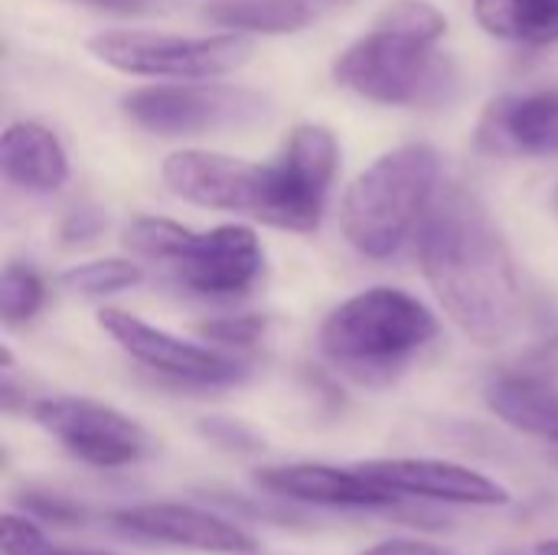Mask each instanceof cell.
I'll list each match as a JSON object with an SVG mask.
<instances>
[{"label": "cell", "instance_id": "cb8c5ba5", "mask_svg": "<svg viewBox=\"0 0 558 555\" xmlns=\"http://www.w3.org/2000/svg\"><path fill=\"white\" fill-rule=\"evenodd\" d=\"M49 543L26 514H3V555H36Z\"/></svg>", "mask_w": 558, "mask_h": 555}, {"label": "cell", "instance_id": "d6986e66", "mask_svg": "<svg viewBox=\"0 0 558 555\" xmlns=\"http://www.w3.org/2000/svg\"><path fill=\"white\" fill-rule=\"evenodd\" d=\"M141 281V265L124 262V258H101V262H85L69 268L59 285L72 294L82 298H101V294H114L124 288H134Z\"/></svg>", "mask_w": 558, "mask_h": 555}, {"label": "cell", "instance_id": "f546056e", "mask_svg": "<svg viewBox=\"0 0 558 555\" xmlns=\"http://www.w3.org/2000/svg\"><path fill=\"white\" fill-rule=\"evenodd\" d=\"M494 555H539L536 550L533 553H523V550H500V553H494Z\"/></svg>", "mask_w": 558, "mask_h": 555}, {"label": "cell", "instance_id": "603a6c76", "mask_svg": "<svg viewBox=\"0 0 558 555\" xmlns=\"http://www.w3.org/2000/svg\"><path fill=\"white\" fill-rule=\"evenodd\" d=\"M199 334L213 343H222V347H252L265 334V317H252V314L219 317V321L199 324Z\"/></svg>", "mask_w": 558, "mask_h": 555}, {"label": "cell", "instance_id": "52a82bcc", "mask_svg": "<svg viewBox=\"0 0 558 555\" xmlns=\"http://www.w3.org/2000/svg\"><path fill=\"white\" fill-rule=\"evenodd\" d=\"M121 105L134 124L160 137L242 128L265 118L268 111V101L258 92L219 85V82L144 85L128 92Z\"/></svg>", "mask_w": 558, "mask_h": 555}, {"label": "cell", "instance_id": "4dcf8cb0", "mask_svg": "<svg viewBox=\"0 0 558 555\" xmlns=\"http://www.w3.org/2000/svg\"><path fill=\"white\" fill-rule=\"evenodd\" d=\"M448 555H451V553H448Z\"/></svg>", "mask_w": 558, "mask_h": 555}, {"label": "cell", "instance_id": "8992f818", "mask_svg": "<svg viewBox=\"0 0 558 555\" xmlns=\"http://www.w3.org/2000/svg\"><path fill=\"white\" fill-rule=\"evenodd\" d=\"M88 52L141 79H173V82H209L239 72L255 56V39L248 33H216V36H170L150 29H108L95 33Z\"/></svg>", "mask_w": 558, "mask_h": 555}, {"label": "cell", "instance_id": "83f0119b", "mask_svg": "<svg viewBox=\"0 0 558 555\" xmlns=\"http://www.w3.org/2000/svg\"><path fill=\"white\" fill-rule=\"evenodd\" d=\"M536 553H539V555H558V540H546V543H539V546H536Z\"/></svg>", "mask_w": 558, "mask_h": 555}, {"label": "cell", "instance_id": "9c48e42d", "mask_svg": "<svg viewBox=\"0 0 558 555\" xmlns=\"http://www.w3.org/2000/svg\"><path fill=\"white\" fill-rule=\"evenodd\" d=\"M173 281L196 298H242L248 294L265 272V249L252 226L229 222L209 232L186 229L183 242L163 265Z\"/></svg>", "mask_w": 558, "mask_h": 555}, {"label": "cell", "instance_id": "30bf717a", "mask_svg": "<svg viewBox=\"0 0 558 555\" xmlns=\"http://www.w3.org/2000/svg\"><path fill=\"white\" fill-rule=\"evenodd\" d=\"M101 330L141 366L183 383V386H232L242 383L248 376V366L235 357H226L219 350L180 340L147 321H141L137 314L118 311V307H105L98 314Z\"/></svg>", "mask_w": 558, "mask_h": 555}, {"label": "cell", "instance_id": "9a60e30c", "mask_svg": "<svg viewBox=\"0 0 558 555\" xmlns=\"http://www.w3.org/2000/svg\"><path fill=\"white\" fill-rule=\"evenodd\" d=\"M484 399L510 429L558 445V376L510 366L487 383Z\"/></svg>", "mask_w": 558, "mask_h": 555}, {"label": "cell", "instance_id": "ba28073f", "mask_svg": "<svg viewBox=\"0 0 558 555\" xmlns=\"http://www.w3.org/2000/svg\"><path fill=\"white\" fill-rule=\"evenodd\" d=\"M33 422L52 435L75 461L118 471L141 464L150 455V435L141 422L114 406L85 396H52L29 406Z\"/></svg>", "mask_w": 558, "mask_h": 555}, {"label": "cell", "instance_id": "f1b7e54d", "mask_svg": "<svg viewBox=\"0 0 558 555\" xmlns=\"http://www.w3.org/2000/svg\"><path fill=\"white\" fill-rule=\"evenodd\" d=\"M337 3H347V0H311L314 10H320V7H337Z\"/></svg>", "mask_w": 558, "mask_h": 555}, {"label": "cell", "instance_id": "7402d4cb", "mask_svg": "<svg viewBox=\"0 0 558 555\" xmlns=\"http://www.w3.org/2000/svg\"><path fill=\"white\" fill-rule=\"evenodd\" d=\"M203 438H209L213 445H219L222 451H235V455H255L265 448L262 435L255 429H248L245 422L235 419H203L199 422Z\"/></svg>", "mask_w": 558, "mask_h": 555}, {"label": "cell", "instance_id": "4316f807", "mask_svg": "<svg viewBox=\"0 0 558 555\" xmlns=\"http://www.w3.org/2000/svg\"><path fill=\"white\" fill-rule=\"evenodd\" d=\"M36 555H114V553H92V550H52V546H46L43 553Z\"/></svg>", "mask_w": 558, "mask_h": 555}, {"label": "cell", "instance_id": "7a4b0ae2", "mask_svg": "<svg viewBox=\"0 0 558 555\" xmlns=\"http://www.w3.org/2000/svg\"><path fill=\"white\" fill-rule=\"evenodd\" d=\"M418 258L425 281L445 314L484 350L507 347L523 321V291L510 249L484 203L451 186L435 196L422 236Z\"/></svg>", "mask_w": 558, "mask_h": 555}, {"label": "cell", "instance_id": "7c38bea8", "mask_svg": "<svg viewBox=\"0 0 558 555\" xmlns=\"http://www.w3.org/2000/svg\"><path fill=\"white\" fill-rule=\"evenodd\" d=\"M114 527L137 540H154L163 546H180L193 553L213 555H255L258 543L209 510H196L186 504H141L114 514Z\"/></svg>", "mask_w": 558, "mask_h": 555}, {"label": "cell", "instance_id": "277c9868", "mask_svg": "<svg viewBox=\"0 0 558 555\" xmlns=\"http://www.w3.org/2000/svg\"><path fill=\"white\" fill-rule=\"evenodd\" d=\"M438 337V317L402 288H369L320 324L324 357L360 383L396 376Z\"/></svg>", "mask_w": 558, "mask_h": 555}, {"label": "cell", "instance_id": "ffe728a7", "mask_svg": "<svg viewBox=\"0 0 558 555\" xmlns=\"http://www.w3.org/2000/svg\"><path fill=\"white\" fill-rule=\"evenodd\" d=\"M43 298H46V285L43 278L26 268V265H16L10 262L3 268V278H0V317L7 327H20L26 321H33L43 307Z\"/></svg>", "mask_w": 558, "mask_h": 555}, {"label": "cell", "instance_id": "2e32d148", "mask_svg": "<svg viewBox=\"0 0 558 555\" xmlns=\"http://www.w3.org/2000/svg\"><path fill=\"white\" fill-rule=\"evenodd\" d=\"M3 177L29 193H56L69 180V154L59 137L36 121H13L0 141Z\"/></svg>", "mask_w": 558, "mask_h": 555}, {"label": "cell", "instance_id": "6da1fadb", "mask_svg": "<svg viewBox=\"0 0 558 555\" xmlns=\"http://www.w3.org/2000/svg\"><path fill=\"white\" fill-rule=\"evenodd\" d=\"M340 167V144L324 124H298L271 164L186 147L163 160L173 196L219 213H239L275 229L314 232Z\"/></svg>", "mask_w": 558, "mask_h": 555}, {"label": "cell", "instance_id": "e0dca14e", "mask_svg": "<svg viewBox=\"0 0 558 555\" xmlns=\"http://www.w3.org/2000/svg\"><path fill=\"white\" fill-rule=\"evenodd\" d=\"M477 23L507 43H558V0H474Z\"/></svg>", "mask_w": 558, "mask_h": 555}, {"label": "cell", "instance_id": "3957f363", "mask_svg": "<svg viewBox=\"0 0 558 555\" xmlns=\"http://www.w3.org/2000/svg\"><path fill=\"white\" fill-rule=\"evenodd\" d=\"M441 180V154L432 144H402L376 157L343 193L340 229L366 258L396 255L422 229Z\"/></svg>", "mask_w": 558, "mask_h": 555}, {"label": "cell", "instance_id": "5bb4252c", "mask_svg": "<svg viewBox=\"0 0 558 555\" xmlns=\"http://www.w3.org/2000/svg\"><path fill=\"white\" fill-rule=\"evenodd\" d=\"M477 144L494 157H558V88L490 101L477 124Z\"/></svg>", "mask_w": 558, "mask_h": 555}, {"label": "cell", "instance_id": "484cf974", "mask_svg": "<svg viewBox=\"0 0 558 555\" xmlns=\"http://www.w3.org/2000/svg\"><path fill=\"white\" fill-rule=\"evenodd\" d=\"M360 555H448L441 546L435 543H425V540H386V543H376L369 546L366 553Z\"/></svg>", "mask_w": 558, "mask_h": 555}, {"label": "cell", "instance_id": "d4e9b609", "mask_svg": "<svg viewBox=\"0 0 558 555\" xmlns=\"http://www.w3.org/2000/svg\"><path fill=\"white\" fill-rule=\"evenodd\" d=\"M101 229H105V216L98 209H75L62 219L59 239L65 245H78V242H92Z\"/></svg>", "mask_w": 558, "mask_h": 555}, {"label": "cell", "instance_id": "8fae6325", "mask_svg": "<svg viewBox=\"0 0 558 555\" xmlns=\"http://www.w3.org/2000/svg\"><path fill=\"white\" fill-rule=\"evenodd\" d=\"M369 481L418 500L454 504V507H507L510 491L464 464L438 461V458H383L356 464Z\"/></svg>", "mask_w": 558, "mask_h": 555}, {"label": "cell", "instance_id": "5b68a950", "mask_svg": "<svg viewBox=\"0 0 558 555\" xmlns=\"http://www.w3.org/2000/svg\"><path fill=\"white\" fill-rule=\"evenodd\" d=\"M333 75L360 98L396 108H441L461 92V69L435 39L379 20L337 56Z\"/></svg>", "mask_w": 558, "mask_h": 555}, {"label": "cell", "instance_id": "4fadbf2b", "mask_svg": "<svg viewBox=\"0 0 558 555\" xmlns=\"http://www.w3.org/2000/svg\"><path fill=\"white\" fill-rule=\"evenodd\" d=\"M255 484L281 500L330 510H399L402 494L369 481L366 474L330 464H275L255 471Z\"/></svg>", "mask_w": 558, "mask_h": 555}, {"label": "cell", "instance_id": "44dd1931", "mask_svg": "<svg viewBox=\"0 0 558 555\" xmlns=\"http://www.w3.org/2000/svg\"><path fill=\"white\" fill-rule=\"evenodd\" d=\"M16 507L33 517V520H43V523H65V527H75L85 520V510L75 507L72 500L59 497V494H46V491H23L16 494Z\"/></svg>", "mask_w": 558, "mask_h": 555}, {"label": "cell", "instance_id": "ac0fdd59", "mask_svg": "<svg viewBox=\"0 0 558 555\" xmlns=\"http://www.w3.org/2000/svg\"><path fill=\"white\" fill-rule=\"evenodd\" d=\"M311 0H209L206 16L226 29L235 33H265V36H281V33H298L314 20Z\"/></svg>", "mask_w": 558, "mask_h": 555}]
</instances>
